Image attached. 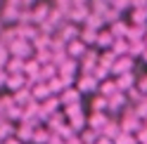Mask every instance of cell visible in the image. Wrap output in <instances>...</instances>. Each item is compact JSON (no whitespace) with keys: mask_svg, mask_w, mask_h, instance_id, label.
<instances>
[{"mask_svg":"<svg viewBox=\"0 0 147 144\" xmlns=\"http://www.w3.org/2000/svg\"><path fill=\"white\" fill-rule=\"evenodd\" d=\"M7 50H10V57H17V59H31L33 57V45L29 43V40H14L12 45H10V47H7Z\"/></svg>","mask_w":147,"mask_h":144,"instance_id":"obj_1","label":"cell"},{"mask_svg":"<svg viewBox=\"0 0 147 144\" xmlns=\"http://www.w3.org/2000/svg\"><path fill=\"white\" fill-rule=\"evenodd\" d=\"M97 61H100V52L93 50V47H88L86 55L78 59V71H81V73H93L95 66H97Z\"/></svg>","mask_w":147,"mask_h":144,"instance_id":"obj_2","label":"cell"},{"mask_svg":"<svg viewBox=\"0 0 147 144\" xmlns=\"http://www.w3.org/2000/svg\"><path fill=\"white\" fill-rule=\"evenodd\" d=\"M97 87H100V83L95 80L93 73H81V76H76V90H78L81 95H83V92H97Z\"/></svg>","mask_w":147,"mask_h":144,"instance_id":"obj_3","label":"cell"},{"mask_svg":"<svg viewBox=\"0 0 147 144\" xmlns=\"http://www.w3.org/2000/svg\"><path fill=\"white\" fill-rule=\"evenodd\" d=\"M78 35H81V29L76 24H71V21H67V24H62L59 29H57V38L62 40V43H71V40H78Z\"/></svg>","mask_w":147,"mask_h":144,"instance_id":"obj_4","label":"cell"},{"mask_svg":"<svg viewBox=\"0 0 147 144\" xmlns=\"http://www.w3.org/2000/svg\"><path fill=\"white\" fill-rule=\"evenodd\" d=\"M50 10H52V7H50L48 3H36V5L31 7V24H33V26H40L43 21H48Z\"/></svg>","mask_w":147,"mask_h":144,"instance_id":"obj_5","label":"cell"},{"mask_svg":"<svg viewBox=\"0 0 147 144\" xmlns=\"http://www.w3.org/2000/svg\"><path fill=\"white\" fill-rule=\"evenodd\" d=\"M123 73H133V57H119L114 61V66H112V76H123Z\"/></svg>","mask_w":147,"mask_h":144,"instance_id":"obj_6","label":"cell"},{"mask_svg":"<svg viewBox=\"0 0 147 144\" xmlns=\"http://www.w3.org/2000/svg\"><path fill=\"white\" fill-rule=\"evenodd\" d=\"M59 104H62V109H64V106L81 104V92L76 90V85H74V87H67V90L59 95Z\"/></svg>","mask_w":147,"mask_h":144,"instance_id":"obj_7","label":"cell"},{"mask_svg":"<svg viewBox=\"0 0 147 144\" xmlns=\"http://www.w3.org/2000/svg\"><path fill=\"white\" fill-rule=\"evenodd\" d=\"M33 130H36V125H31V123H19V125H17V130H14V137L19 139L22 144H31Z\"/></svg>","mask_w":147,"mask_h":144,"instance_id":"obj_8","label":"cell"},{"mask_svg":"<svg viewBox=\"0 0 147 144\" xmlns=\"http://www.w3.org/2000/svg\"><path fill=\"white\" fill-rule=\"evenodd\" d=\"M107 123H109V116H107V113H90V116H88V125H86V128L95 130V132H102Z\"/></svg>","mask_w":147,"mask_h":144,"instance_id":"obj_9","label":"cell"},{"mask_svg":"<svg viewBox=\"0 0 147 144\" xmlns=\"http://www.w3.org/2000/svg\"><path fill=\"white\" fill-rule=\"evenodd\" d=\"M12 99H14V104L19 106V109H24V106H29V104L33 102L31 87H22V90H17V92H12Z\"/></svg>","mask_w":147,"mask_h":144,"instance_id":"obj_10","label":"cell"},{"mask_svg":"<svg viewBox=\"0 0 147 144\" xmlns=\"http://www.w3.org/2000/svg\"><path fill=\"white\" fill-rule=\"evenodd\" d=\"M114 35H112V31H109V29H102V31H100L97 33V43H95V47L97 50H112V45H114Z\"/></svg>","mask_w":147,"mask_h":144,"instance_id":"obj_11","label":"cell"},{"mask_svg":"<svg viewBox=\"0 0 147 144\" xmlns=\"http://www.w3.org/2000/svg\"><path fill=\"white\" fill-rule=\"evenodd\" d=\"M31 95H33V102H45L48 97H52V92H50V87H48V83H36L33 87H31Z\"/></svg>","mask_w":147,"mask_h":144,"instance_id":"obj_12","label":"cell"},{"mask_svg":"<svg viewBox=\"0 0 147 144\" xmlns=\"http://www.w3.org/2000/svg\"><path fill=\"white\" fill-rule=\"evenodd\" d=\"M86 50H88V47H86L81 40H71V43L67 45V55H69V59H76V61L86 55Z\"/></svg>","mask_w":147,"mask_h":144,"instance_id":"obj_13","label":"cell"},{"mask_svg":"<svg viewBox=\"0 0 147 144\" xmlns=\"http://www.w3.org/2000/svg\"><path fill=\"white\" fill-rule=\"evenodd\" d=\"M114 80H116V87H119V92H128V90H131V87H135V83H138L133 73H123V76H116Z\"/></svg>","mask_w":147,"mask_h":144,"instance_id":"obj_14","label":"cell"},{"mask_svg":"<svg viewBox=\"0 0 147 144\" xmlns=\"http://www.w3.org/2000/svg\"><path fill=\"white\" fill-rule=\"evenodd\" d=\"M10 92H17V90L26 87V76L24 73H10V78H7V85H5Z\"/></svg>","mask_w":147,"mask_h":144,"instance_id":"obj_15","label":"cell"},{"mask_svg":"<svg viewBox=\"0 0 147 144\" xmlns=\"http://www.w3.org/2000/svg\"><path fill=\"white\" fill-rule=\"evenodd\" d=\"M97 92L102 95V97H112V95H116L119 92V87H116V80L114 78H107V80H102V83H100V87H97Z\"/></svg>","mask_w":147,"mask_h":144,"instance_id":"obj_16","label":"cell"},{"mask_svg":"<svg viewBox=\"0 0 147 144\" xmlns=\"http://www.w3.org/2000/svg\"><path fill=\"white\" fill-rule=\"evenodd\" d=\"M97 33L100 31H93V29H81V35H78V40L86 45V47H95V43H97Z\"/></svg>","mask_w":147,"mask_h":144,"instance_id":"obj_17","label":"cell"},{"mask_svg":"<svg viewBox=\"0 0 147 144\" xmlns=\"http://www.w3.org/2000/svg\"><path fill=\"white\" fill-rule=\"evenodd\" d=\"M50 130L45 128V125H38V128L33 130V139H31V144H48L50 142Z\"/></svg>","mask_w":147,"mask_h":144,"instance_id":"obj_18","label":"cell"},{"mask_svg":"<svg viewBox=\"0 0 147 144\" xmlns=\"http://www.w3.org/2000/svg\"><path fill=\"white\" fill-rule=\"evenodd\" d=\"M128 26H131V24H126V21L119 19L114 24H109V31H112L114 38H126V35H128Z\"/></svg>","mask_w":147,"mask_h":144,"instance_id":"obj_19","label":"cell"},{"mask_svg":"<svg viewBox=\"0 0 147 144\" xmlns=\"http://www.w3.org/2000/svg\"><path fill=\"white\" fill-rule=\"evenodd\" d=\"M83 26H86V29H93V31H102V26H105V19H102V17H100V14L90 12Z\"/></svg>","mask_w":147,"mask_h":144,"instance_id":"obj_20","label":"cell"},{"mask_svg":"<svg viewBox=\"0 0 147 144\" xmlns=\"http://www.w3.org/2000/svg\"><path fill=\"white\" fill-rule=\"evenodd\" d=\"M116 59H119V57L114 55L112 50H105V52H100V61H97V64L112 71V66H114V61H116Z\"/></svg>","mask_w":147,"mask_h":144,"instance_id":"obj_21","label":"cell"},{"mask_svg":"<svg viewBox=\"0 0 147 144\" xmlns=\"http://www.w3.org/2000/svg\"><path fill=\"white\" fill-rule=\"evenodd\" d=\"M78 137H81V142H83V144H97V139L102 137V135L95 132V130H90V128H86V130L78 132Z\"/></svg>","mask_w":147,"mask_h":144,"instance_id":"obj_22","label":"cell"},{"mask_svg":"<svg viewBox=\"0 0 147 144\" xmlns=\"http://www.w3.org/2000/svg\"><path fill=\"white\" fill-rule=\"evenodd\" d=\"M24 64H26L24 59H17V57H10V61H7V66H5V71H7V73H24Z\"/></svg>","mask_w":147,"mask_h":144,"instance_id":"obj_23","label":"cell"},{"mask_svg":"<svg viewBox=\"0 0 147 144\" xmlns=\"http://www.w3.org/2000/svg\"><path fill=\"white\" fill-rule=\"evenodd\" d=\"M112 52H114L116 57H126L128 55V40L126 38H116L114 45H112Z\"/></svg>","mask_w":147,"mask_h":144,"instance_id":"obj_24","label":"cell"},{"mask_svg":"<svg viewBox=\"0 0 147 144\" xmlns=\"http://www.w3.org/2000/svg\"><path fill=\"white\" fill-rule=\"evenodd\" d=\"M131 26H147V10H133Z\"/></svg>","mask_w":147,"mask_h":144,"instance_id":"obj_25","label":"cell"},{"mask_svg":"<svg viewBox=\"0 0 147 144\" xmlns=\"http://www.w3.org/2000/svg\"><path fill=\"white\" fill-rule=\"evenodd\" d=\"M147 47H145V43L142 40H138V43H128V57H142V52H145Z\"/></svg>","mask_w":147,"mask_h":144,"instance_id":"obj_26","label":"cell"},{"mask_svg":"<svg viewBox=\"0 0 147 144\" xmlns=\"http://www.w3.org/2000/svg\"><path fill=\"white\" fill-rule=\"evenodd\" d=\"M114 144H138V139H135V135H131V132H123L121 130V135L114 139Z\"/></svg>","mask_w":147,"mask_h":144,"instance_id":"obj_27","label":"cell"},{"mask_svg":"<svg viewBox=\"0 0 147 144\" xmlns=\"http://www.w3.org/2000/svg\"><path fill=\"white\" fill-rule=\"evenodd\" d=\"M7 61H10V50H7V45L0 43V69H5Z\"/></svg>","mask_w":147,"mask_h":144,"instance_id":"obj_28","label":"cell"},{"mask_svg":"<svg viewBox=\"0 0 147 144\" xmlns=\"http://www.w3.org/2000/svg\"><path fill=\"white\" fill-rule=\"evenodd\" d=\"M135 87H138V90H140V92H142V95H147V76H142L140 80H138V83H135Z\"/></svg>","mask_w":147,"mask_h":144,"instance_id":"obj_29","label":"cell"},{"mask_svg":"<svg viewBox=\"0 0 147 144\" xmlns=\"http://www.w3.org/2000/svg\"><path fill=\"white\" fill-rule=\"evenodd\" d=\"M133 10H147V0H131Z\"/></svg>","mask_w":147,"mask_h":144,"instance_id":"obj_30","label":"cell"},{"mask_svg":"<svg viewBox=\"0 0 147 144\" xmlns=\"http://www.w3.org/2000/svg\"><path fill=\"white\" fill-rule=\"evenodd\" d=\"M7 78H10V73H7L5 69H0V87H5V85H7Z\"/></svg>","mask_w":147,"mask_h":144,"instance_id":"obj_31","label":"cell"},{"mask_svg":"<svg viewBox=\"0 0 147 144\" xmlns=\"http://www.w3.org/2000/svg\"><path fill=\"white\" fill-rule=\"evenodd\" d=\"M48 144H64V139L59 137V135H55V132H52V135H50V142H48Z\"/></svg>","mask_w":147,"mask_h":144,"instance_id":"obj_32","label":"cell"},{"mask_svg":"<svg viewBox=\"0 0 147 144\" xmlns=\"http://www.w3.org/2000/svg\"><path fill=\"white\" fill-rule=\"evenodd\" d=\"M64 144H83V142H81V137H78V135H76V137H71V139H67V142H64Z\"/></svg>","mask_w":147,"mask_h":144,"instance_id":"obj_33","label":"cell"},{"mask_svg":"<svg viewBox=\"0 0 147 144\" xmlns=\"http://www.w3.org/2000/svg\"><path fill=\"white\" fill-rule=\"evenodd\" d=\"M3 144H22V142H19V139H17V137H10V139H5Z\"/></svg>","mask_w":147,"mask_h":144,"instance_id":"obj_34","label":"cell"},{"mask_svg":"<svg viewBox=\"0 0 147 144\" xmlns=\"http://www.w3.org/2000/svg\"><path fill=\"white\" fill-rule=\"evenodd\" d=\"M97 144H114V142H112V139H107V137H100Z\"/></svg>","mask_w":147,"mask_h":144,"instance_id":"obj_35","label":"cell"},{"mask_svg":"<svg viewBox=\"0 0 147 144\" xmlns=\"http://www.w3.org/2000/svg\"><path fill=\"white\" fill-rule=\"evenodd\" d=\"M140 59H142V61H145V64H147V50L142 52V57H140Z\"/></svg>","mask_w":147,"mask_h":144,"instance_id":"obj_36","label":"cell"},{"mask_svg":"<svg viewBox=\"0 0 147 144\" xmlns=\"http://www.w3.org/2000/svg\"><path fill=\"white\" fill-rule=\"evenodd\" d=\"M142 43H145V47H147V33H145V40H142Z\"/></svg>","mask_w":147,"mask_h":144,"instance_id":"obj_37","label":"cell"},{"mask_svg":"<svg viewBox=\"0 0 147 144\" xmlns=\"http://www.w3.org/2000/svg\"><path fill=\"white\" fill-rule=\"evenodd\" d=\"M145 97H147V95H145Z\"/></svg>","mask_w":147,"mask_h":144,"instance_id":"obj_38","label":"cell"}]
</instances>
